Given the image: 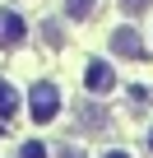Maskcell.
<instances>
[{"label": "cell", "mask_w": 153, "mask_h": 158, "mask_svg": "<svg viewBox=\"0 0 153 158\" xmlns=\"http://www.w3.org/2000/svg\"><path fill=\"white\" fill-rule=\"evenodd\" d=\"M28 112H33V121L42 126V121H56V112H60V93H56V84H33V93H28Z\"/></svg>", "instance_id": "cell-1"}, {"label": "cell", "mask_w": 153, "mask_h": 158, "mask_svg": "<svg viewBox=\"0 0 153 158\" xmlns=\"http://www.w3.org/2000/svg\"><path fill=\"white\" fill-rule=\"evenodd\" d=\"M23 37H28V23H23L14 10H0V51L23 47Z\"/></svg>", "instance_id": "cell-2"}, {"label": "cell", "mask_w": 153, "mask_h": 158, "mask_svg": "<svg viewBox=\"0 0 153 158\" xmlns=\"http://www.w3.org/2000/svg\"><path fill=\"white\" fill-rule=\"evenodd\" d=\"M111 56L139 60V56H144V42H139V33H135V28H116V33H111Z\"/></svg>", "instance_id": "cell-3"}, {"label": "cell", "mask_w": 153, "mask_h": 158, "mask_svg": "<svg viewBox=\"0 0 153 158\" xmlns=\"http://www.w3.org/2000/svg\"><path fill=\"white\" fill-rule=\"evenodd\" d=\"M84 84H88L93 93H107V89H116V74H111V65H107V60H88Z\"/></svg>", "instance_id": "cell-4"}, {"label": "cell", "mask_w": 153, "mask_h": 158, "mask_svg": "<svg viewBox=\"0 0 153 158\" xmlns=\"http://www.w3.org/2000/svg\"><path fill=\"white\" fill-rule=\"evenodd\" d=\"M14 112H19V93H14V84L0 79V121H10Z\"/></svg>", "instance_id": "cell-5"}, {"label": "cell", "mask_w": 153, "mask_h": 158, "mask_svg": "<svg viewBox=\"0 0 153 158\" xmlns=\"http://www.w3.org/2000/svg\"><path fill=\"white\" fill-rule=\"evenodd\" d=\"M65 14L70 19H88L93 14V0H65Z\"/></svg>", "instance_id": "cell-6"}, {"label": "cell", "mask_w": 153, "mask_h": 158, "mask_svg": "<svg viewBox=\"0 0 153 158\" xmlns=\"http://www.w3.org/2000/svg\"><path fill=\"white\" fill-rule=\"evenodd\" d=\"M19 158H46V144H37V139L33 144H19Z\"/></svg>", "instance_id": "cell-7"}, {"label": "cell", "mask_w": 153, "mask_h": 158, "mask_svg": "<svg viewBox=\"0 0 153 158\" xmlns=\"http://www.w3.org/2000/svg\"><path fill=\"white\" fill-rule=\"evenodd\" d=\"M60 158H84V153L74 149V144H65V149H60Z\"/></svg>", "instance_id": "cell-8"}, {"label": "cell", "mask_w": 153, "mask_h": 158, "mask_svg": "<svg viewBox=\"0 0 153 158\" xmlns=\"http://www.w3.org/2000/svg\"><path fill=\"white\" fill-rule=\"evenodd\" d=\"M121 5H125V10H144V5H148V0H121Z\"/></svg>", "instance_id": "cell-9"}, {"label": "cell", "mask_w": 153, "mask_h": 158, "mask_svg": "<svg viewBox=\"0 0 153 158\" xmlns=\"http://www.w3.org/2000/svg\"><path fill=\"white\" fill-rule=\"evenodd\" d=\"M107 158H130V153H121V149H111V153H107Z\"/></svg>", "instance_id": "cell-10"}, {"label": "cell", "mask_w": 153, "mask_h": 158, "mask_svg": "<svg viewBox=\"0 0 153 158\" xmlns=\"http://www.w3.org/2000/svg\"><path fill=\"white\" fill-rule=\"evenodd\" d=\"M148 153H153V130H148Z\"/></svg>", "instance_id": "cell-11"}]
</instances>
